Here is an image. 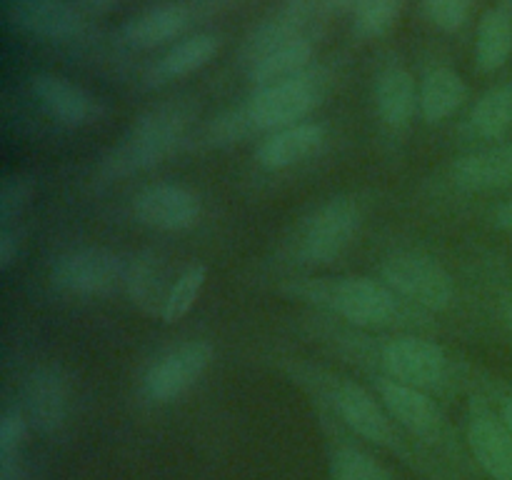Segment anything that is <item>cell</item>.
Listing matches in <instances>:
<instances>
[{
    "instance_id": "6da1fadb",
    "label": "cell",
    "mask_w": 512,
    "mask_h": 480,
    "mask_svg": "<svg viewBox=\"0 0 512 480\" xmlns=\"http://www.w3.org/2000/svg\"><path fill=\"white\" fill-rule=\"evenodd\" d=\"M288 293L360 328H390L403 323V318H415L408 313L410 303H405L385 280L365 275L293 280Z\"/></svg>"
},
{
    "instance_id": "7a4b0ae2",
    "label": "cell",
    "mask_w": 512,
    "mask_h": 480,
    "mask_svg": "<svg viewBox=\"0 0 512 480\" xmlns=\"http://www.w3.org/2000/svg\"><path fill=\"white\" fill-rule=\"evenodd\" d=\"M323 95V73L310 68L305 73L295 75V78L255 88L243 103V108L218 120L213 130V140L215 143H228L238 135H245L248 130L273 133V130L288 128V125L303 123L323 103Z\"/></svg>"
},
{
    "instance_id": "3957f363",
    "label": "cell",
    "mask_w": 512,
    "mask_h": 480,
    "mask_svg": "<svg viewBox=\"0 0 512 480\" xmlns=\"http://www.w3.org/2000/svg\"><path fill=\"white\" fill-rule=\"evenodd\" d=\"M293 375L303 385L323 393L325 403L330 405L335 418H340L345 428H350L363 440L380 445V448L403 453V438H400L398 430L400 425L395 423L378 395H373L355 380L340 378V375L310 368V365H298V368H293Z\"/></svg>"
},
{
    "instance_id": "277c9868",
    "label": "cell",
    "mask_w": 512,
    "mask_h": 480,
    "mask_svg": "<svg viewBox=\"0 0 512 480\" xmlns=\"http://www.w3.org/2000/svg\"><path fill=\"white\" fill-rule=\"evenodd\" d=\"M190 120H193V113H190L188 105L180 103H165L145 110L130 125L118 148L103 160V165H100L103 178H125V175L140 173V170L163 163L168 155H173L180 148V143L188 135Z\"/></svg>"
},
{
    "instance_id": "5b68a950",
    "label": "cell",
    "mask_w": 512,
    "mask_h": 480,
    "mask_svg": "<svg viewBox=\"0 0 512 480\" xmlns=\"http://www.w3.org/2000/svg\"><path fill=\"white\" fill-rule=\"evenodd\" d=\"M370 363L380 375L413 385L425 393H448L460 380V370L443 345L420 335H395L375 343Z\"/></svg>"
},
{
    "instance_id": "8992f818",
    "label": "cell",
    "mask_w": 512,
    "mask_h": 480,
    "mask_svg": "<svg viewBox=\"0 0 512 480\" xmlns=\"http://www.w3.org/2000/svg\"><path fill=\"white\" fill-rule=\"evenodd\" d=\"M363 225V210L355 198L340 195L318 205L300 220L293 235V258L305 265H328L350 248Z\"/></svg>"
},
{
    "instance_id": "52a82bcc",
    "label": "cell",
    "mask_w": 512,
    "mask_h": 480,
    "mask_svg": "<svg viewBox=\"0 0 512 480\" xmlns=\"http://www.w3.org/2000/svg\"><path fill=\"white\" fill-rule=\"evenodd\" d=\"M380 280H385L405 303L425 313H443L458 295L450 270L420 250H398L388 255L380 265Z\"/></svg>"
},
{
    "instance_id": "ba28073f",
    "label": "cell",
    "mask_w": 512,
    "mask_h": 480,
    "mask_svg": "<svg viewBox=\"0 0 512 480\" xmlns=\"http://www.w3.org/2000/svg\"><path fill=\"white\" fill-rule=\"evenodd\" d=\"M125 273H128V265L118 253L100 245H83L53 260L50 283L65 295L98 298L125 285Z\"/></svg>"
},
{
    "instance_id": "9c48e42d",
    "label": "cell",
    "mask_w": 512,
    "mask_h": 480,
    "mask_svg": "<svg viewBox=\"0 0 512 480\" xmlns=\"http://www.w3.org/2000/svg\"><path fill=\"white\" fill-rule=\"evenodd\" d=\"M213 360L215 348L208 340H188L175 345L148 365L140 378V393L150 403H173L208 373Z\"/></svg>"
},
{
    "instance_id": "30bf717a",
    "label": "cell",
    "mask_w": 512,
    "mask_h": 480,
    "mask_svg": "<svg viewBox=\"0 0 512 480\" xmlns=\"http://www.w3.org/2000/svg\"><path fill=\"white\" fill-rule=\"evenodd\" d=\"M373 380L378 398L383 400V405L400 428L408 430L418 440H425V443H443L445 435H448V423H445L443 410L435 403L433 395L413 388V385L385 378V375H375Z\"/></svg>"
},
{
    "instance_id": "8fae6325",
    "label": "cell",
    "mask_w": 512,
    "mask_h": 480,
    "mask_svg": "<svg viewBox=\"0 0 512 480\" xmlns=\"http://www.w3.org/2000/svg\"><path fill=\"white\" fill-rule=\"evenodd\" d=\"M468 448L493 480H512V433L498 408L475 395L468 410Z\"/></svg>"
},
{
    "instance_id": "7c38bea8",
    "label": "cell",
    "mask_w": 512,
    "mask_h": 480,
    "mask_svg": "<svg viewBox=\"0 0 512 480\" xmlns=\"http://www.w3.org/2000/svg\"><path fill=\"white\" fill-rule=\"evenodd\" d=\"M30 95L45 110V115L68 128H83L103 115V105L90 90L58 73L40 70L28 78Z\"/></svg>"
},
{
    "instance_id": "4fadbf2b",
    "label": "cell",
    "mask_w": 512,
    "mask_h": 480,
    "mask_svg": "<svg viewBox=\"0 0 512 480\" xmlns=\"http://www.w3.org/2000/svg\"><path fill=\"white\" fill-rule=\"evenodd\" d=\"M200 198L180 183H155L133 198V215L148 228L180 233L198 223Z\"/></svg>"
},
{
    "instance_id": "5bb4252c",
    "label": "cell",
    "mask_w": 512,
    "mask_h": 480,
    "mask_svg": "<svg viewBox=\"0 0 512 480\" xmlns=\"http://www.w3.org/2000/svg\"><path fill=\"white\" fill-rule=\"evenodd\" d=\"M70 380L58 365H40L25 380V415L30 428L43 435H53L68 423L70 415Z\"/></svg>"
},
{
    "instance_id": "9a60e30c",
    "label": "cell",
    "mask_w": 512,
    "mask_h": 480,
    "mask_svg": "<svg viewBox=\"0 0 512 480\" xmlns=\"http://www.w3.org/2000/svg\"><path fill=\"white\" fill-rule=\"evenodd\" d=\"M450 180L465 193H493L512 188V140L473 150L450 165Z\"/></svg>"
},
{
    "instance_id": "2e32d148",
    "label": "cell",
    "mask_w": 512,
    "mask_h": 480,
    "mask_svg": "<svg viewBox=\"0 0 512 480\" xmlns=\"http://www.w3.org/2000/svg\"><path fill=\"white\" fill-rule=\"evenodd\" d=\"M5 15L18 30L45 40H70L83 30V18L68 0H5Z\"/></svg>"
},
{
    "instance_id": "e0dca14e",
    "label": "cell",
    "mask_w": 512,
    "mask_h": 480,
    "mask_svg": "<svg viewBox=\"0 0 512 480\" xmlns=\"http://www.w3.org/2000/svg\"><path fill=\"white\" fill-rule=\"evenodd\" d=\"M325 140H328V133H325L323 125L303 120V123L288 125V128L265 135L255 148V160L265 170H288L318 155Z\"/></svg>"
},
{
    "instance_id": "ac0fdd59",
    "label": "cell",
    "mask_w": 512,
    "mask_h": 480,
    "mask_svg": "<svg viewBox=\"0 0 512 480\" xmlns=\"http://www.w3.org/2000/svg\"><path fill=\"white\" fill-rule=\"evenodd\" d=\"M373 100L378 118L388 128H408L420 110V85L405 65H385L375 78Z\"/></svg>"
},
{
    "instance_id": "d6986e66",
    "label": "cell",
    "mask_w": 512,
    "mask_h": 480,
    "mask_svg": "<svg viewBox=\"0 0 512 480\" xmlns=\"http://www.w3.org/2000/svg\"><path fill=\"white\" fill-rule=\"evenodd\" d=\"M190 23V10L183 3H160L125 20L120 38L135 50H155L180 38Z\"/></svg>"
},
{
    "instance_id": "ffe728a7",
    "label": "cell",
    "mask_w": 512,
    "mask_h": 480,
    "mask_svg": "<svg viewBox=\"0 0 512 480\" xmlns=\"http://www.w3.org/2000/svg\"><path fill=\"white\" fill-rule=\"evenodd\" d=\"M220 38L213 33H195L175 40L163 55L153 63L148 78L153 85L170 83V80L185 78V75L198 73L200 68L210 63L218 55Z\"/></svg>"
},
{
    "instance_id": "44dd1931",
    "label": "cell",
    "mask_w": 512,
    "mask_h": 480,
    "mask_svg": "<svg viewBox=\"0 0 512 480\" xmlns=\"http://www.w3.org/2000/svg\"><path fill=\"white\" fill-rule=\"evenodd\" d=\"M468 100V85L458 70L435 65L420 80V115L425 123L435 125L453 118Z\"/></svg>"
},
{
    "instance_id": "7402d4cb",
    "label": "cell",
    "mask_w": 512,
    "mask_h": 480,
    "mask_svg": "<svg viewBox=\"0 0 512 480\" xmlns=\"http://www.w3.org/2000/svg\"><path fill=\"white\" fill-rule=\"evenodd\" d=\"M313 53V40H310L308 35H300V38L288 40V43L275 45L268 53L258 55V58L250 60V63L245 65V68H248L250 83H253L255 88H263V85L295 78V75L305 73V70L310 68Z\"/></svg>"
},
{
    "instance_id": "603a6c76",
    "label": "cell",
    "mask_w": 512,
    "mask_h": 480,
    "mask_svg": "<svg viewBox=\"0 0 512 480\" xmlns=\"http://www.w3.org/2000/svg\"><path fill=\"white\" fill-rule=\"evenodd\" d=\"M512 58V10L508 5L490 8L480 18L475 35V68L480 73H498Z\"/></svg>"
},
{
    "instance_id": "cb8c5ba5",
    "label": "cell",
    "mask_w": 512,
    "mask_h": 480,
    "mask_svg": "<svg viewBox=\"0 0 512 480\" xmlns=\"http://www.w3.org/2000/svg\"><path fill=\"white\" fill-rule=\"evenodd\" d=\"M468 128L473 138L500 143L512 130V80L485 90L470 108Z\"/></svg>"
},
{
    "instance_id": "d4e9b609",
    "label": "cell",
    "mask_w": 512,
    "mask_h": 480,
    "mask_svg": "<svg viewBox=\"0 0 512 480\" xmlns=\"http://www.w3.org/2000/svg\"><path fill=\"white\" fill-rule=\"evenodd\" d=\"M170 285H173V280L165 283V270L160 268V258L153 253L138 255L125 273V290L133 298V303L143 308L145 313H155L158 318L165 298H168Z\"/></svg>"
},
{
    "instance_id": "484cf974",
    "label": "cell",
    "mask_w": 512,
    "mask_h": 480,
    "mask_svg": "<svg viewBox=\"0 0 512 480\" xmlns=\"http://www.w3.org/2000/svg\"><path fill=\"white\" fill-rule=\"evenodd\" d=\"M205 280H208V268L203 263H193L185 270H180V275L170 285L168 298H165L163 310H160V320L163 323L183 320L198 303L200 293L205 288Z\"/></svg>"
},
{
    "instance_id": "4316f807",
    "label": "cell",
    "mask_w": 512,
    "mask_h": 480,
    "mask_svg": "<svg viewBox=\"0 0 512 480\" xmlns=\"http://www.w3.org/2000/svg\"><path fill=\"white\" fill-rule=\"evenodd\" d=\"M330 480H395V475L368 450L340 445L330 455Z\"/></svg>"
},
{
    "instance_id": "83f0119b",
    "label": "cell",
    "mask_w": 512,
    "mask_h": 480,
    "mask_svg": "<svg viewBox=\"0 0 512 480\" xmlns=\"http://www.w3.org/2000/svg\"><path fill=\"white\" fill-rule=\"evenodd\" d=\"M353 33L358 38H380L388 33L403 10V0H355Z\"/></svg>"
},
{
    "instance_id": "f1b7e54d",
    "label": "cell",
    "mask_w": 512,
    "mask_h": 480,
    "mask_svg": "<svg viewBox=\"0 0 512 480\" xmlns=\"http://www.w3.org/2000/svg\"><path fill=\"white\" fill-rule=\"evenodd\" d=\"M33 193L35 183L28 175H5L3 185H0V228H8L25 213V208L33 200Z\"/></svg>"
},
{
    "instance_id": "f546056e",
    "label": "cell",
    "mask_w": 512,
    "mask_h": 480,
    "mask_svg": "<svg viewBox=\"0 0 512 480\" xmlns=\"http://www.w3.org/2000/svg\"><path fill=\"white\" fill-rule=\"evenodd\" d=\"M475 0H423L425 15L443 33H455L463 28L473 13Z\"/></svg>"
},
{
    "instance_id": "4dcf8cb0",
    "label": "cell",
    "mask_w": 512,
    "mask_h": 480,
    "mask_svg": "<svg viewBox=\"0 0 512 480\" xmlns=\"http://www.w3.org/2000/svg\"><path fill=\"white\" fill-rule=\"evenodd\" d=\"M28 415L20 408H8L0 418V463L20 460V448L28 438Z\"/></svg>"
},
{
    "instance_id": "1f68e13d",
    "label": "cell",
    "mask_w": 512,
    "mask_h": 480,
    "mask_svg": "<svg viewBox=\"0 0 512 480\" xmlns=\"http://www.w3.org/2000/svg\"><path fill=\"white\" fill-rule=\"evenodd\" d=\"M20 253V230L8 225V228H0V270H10V265L15 263Z\"/></svg>"
},
{
    "instance_id": "d6a6232c",
    "label": "cell",
    "mask_w": 512,
    "mask_h": 480,
    "mask_svg": "<svg viewBox=\"0 0 512 480\" xmlns=\"http://www.w3.org/2000/svg\"><path fill=\"white\" fill-rule=\"evenodd\" d=\"M495 400H498V413L503 423L508 425L512 433V388H498L495 390Z\"/></svg>"
},
{
    "instance_id": "836d02e7",
    "label": "cell",
    "mask_w": 512,
    "mask_h": 480,
    "mask_svg": "<svg viewBox=\"0 0 512 480\" xmlns=\"http://www.w3.org/2000/svg\"><path fill=\"white\" fill-rule=\"evenodd\" d=\"M493 223L495 228H500L503 233H508L512 238V198H508L505 203H500L498 208H495Z\"/></svg>"
},
{
    "instance_id": "e575fe53",
    "label": "cell",
    "mask_w": 512,
    "mask_h": 480,
    "mask_svg": "<svg viewBox=\"0 0 512 480\" xmlns=\"http://www.w3.org/2000/svg\"><path fill=\"white\" fill-rule=\"evenodd\" d=\"M498 308H500V320H503L505 330H508V335L512 338V285L500 293Z\"/></svg>"
},
{
    "instance_id": "d590c367",
    "label": "cell",
    "mask_w": 512,
    "mask_h": 480,
    "mask_svg": "<svg viewBox=\"0 0 512 480\" xmlns=\"http://www.w3.org/2000/svg\"><path fill=\"white\" fill-rule=\"evenodd\" d=\"M330 5H333V8H353L355 0H330Z\"/></svg>"
}]
</instances>
